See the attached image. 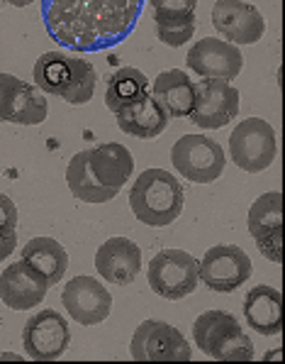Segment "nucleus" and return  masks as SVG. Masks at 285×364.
Wrapping results in <instances>:
<instances>
[{
	"instance_id": "f257e3e1",
	"label": "nucleus",
	"mask_w": 285,
	"mask_h": 364,
	"mask_svg": "<svg viewBox=\"0 0 285 364\" xmlns=\"http://www.w3.org/2000/svg\"><path fill=\"white\" fill-rule=\"evenodd\" d=\"M144 0H42L49 37L76 52L122 42L137 25Z\"/></svg>"
},
{
	"instance_id": "f03ea898",
	"label": "nucleus",
	"mask_w": 285,
	"mask_h": 364,
	"mask_svg": "<svg viewBox=\"0 0 285 364\" xmlns=\"http://www.w3.org/2000/svg\"><path fill=\"white\" fill-rule=\"evenodd\" d=\"M186 191L173 173L164 169H147L137 176L130 191V208L139 223L166 228L183 213Z\"/></svg>"
},
{
	"instance_id": "7ed1b4c3",
	"label": "nucleus",
	"mask_w": 285,
	"mask_h": 364,
	"mask_svg": "<svg viewBox=\"0 0 285 364\" xmlns=\"http://www.w3.org/2000/svg\"><path fill=\"white\" fill-rule=\"evenodd\" d=\"M98 74L86 59L61 52H47L35 64V86L42 93L59 96L71 105H83L93 98Z\"/></svg>"
},
{
	"instance_id": "20e7f679",
	"label": "nucleus",
	"mask_w": 285,
	"mask_h": 364,
	"mask_svg": "<svg viewBox=\"0 0 285 364\" xmlns=\"http://www.w3.org/2000/svg\"><path fill=\"white\" fill-rule=\"evenodd\" d=\"M195 347L217 362H251L254 345L239 321L227 311H205L193 323Z\"/></svg>"
},
{
	"instance_id": "39448f33",
	"label": "nucleus",
	"mask_w": 285,
	"mask_h": 364,
	"mask_svg": "<svg viewBox=\"0 0 285 364\" xmlns=\"http://www.w3.org/2000/svg\"><path fill=\"white\" fill-rule=\"evenodd\" d=\"M171 161L183 178L193 183H212L222 176L227 164L225 149L205 134H183L171 149Z\"/></svg>"
},
{
	"instance_id": "423d86ee",
	"label": "nucleus",
	"mask_w": 285,
	"mask_h": 364,
	"mask_svg": "<svg viewBox=\"0 0 285 364\" xmlns=\"http://www.w3.org/2000/svg\"><path fill=\"white\" fill-rule=\"evenodd\" d=\"M200 264L193 255L183 250H161L149 262L147 279L156 296L169 301L186 299L200 282Z\"/></svg>"
},
{
	"instance_id": "0eeeda50",
	"label": "nucleus",
	"mask_w": 285,
	"mask_h": 364,
	"mask_svg": "<svg viewBox=\"0 0 285 364\" xmlns=\"http://www.w3.org/2000/svg\"><path fill=\"white\" fill-rule=\"evenodd\" d=\"M229 154L239 169L249 173H259L273 164L278 154V142L273 125L261 117L242 120L234 132L229 134Z\"/></svg>"
},
{
	"instance_id": "6e6552de",
	"label": "nucleus",
	"mask_w": 285,
	"mask_h": 364,
	"mask_svg": "<svg viewBox=\"0 0 285 364\" xmlns=\"http://www.w3.org/2000/svg\"><path fill=\"white\" fill-rule=\"evenodd\" d=\"M130 355L134 362H190L193 350L181 330L164 321H144L134 330Z\"/></svg>"
},
{
	"instance_id": "1a4fd4ad",
	"label": "nucleus",
	"mask_w": 285,
	"mask_h": 364,
	"mask_svg": "<svg viewBox=\"0 0 285 364\" xmlns=\"http://www.w3.org/2000/svg\"><path fill=\"white\" fill-rule=\"evenodd\" d=\"M200 264V282L205 284L210 291L217 294H232L239 287L249 282L251 272V259L247 252L237 245H217L205 252V257L198 262Z\"/></svg>"
},
{
	"instance_id": "9d476101",
	"label": "nucleus",
	"mask_w": 285,
	"mask_h": 364,
	"mask_svg": "<svg viewBox=\"0 0 285 364\" xmlns=\"http://www.w3.org/2000/svg\"><path fill=\"white\" fill-rule=\"evenodd\" d=\"M239 115V91L229 81L205 78L195 83V105L190 122L203 130H220Z\"/></svg>"
},
{
	"instance_id": "9b49d317",
	"label": "nucleus",
	"mask_w": 285,
	"mask_h": 364,
	"mask_svg": "<svg viewBox=\"0 0 285 364\" xmlns=\"http://www.w3.org/2000/svg\"><path fill=\"white\" fill-rule=\"evenodd\" d=\"M22 340H25V352L30 360L54 362L69 347L71 330L64 316H59L52 308H44L25 323Z\"/></svg>"
},
{
	"instance_id": "f8f14e48",
	"label": "nucleus",
	"mask_w": 285,
	"mask_h": 364,
	"mask_svg": "<svg viewBox=\"0 0 285 364\" xmlns=\"http://www.w3.org/2000/svg\"><path fill=\"white\" fill-rule=\"evenodd\" d=\"M249 232L256 240L261 255L273 264L283 262V196L281 191H268L251 203Z\"/></svg>"
},
{
	"instance_id": "ddd939ff",
	"label": "nucleus",
	"mask_w": 285,
	"mask_h": 364,
	"mask_svg": "<svg viewBox=\"0 0 285 364\" xmlns=\"http://www.w3.org/2000/svg\"><path fill=\"white\" fill-rule=\"evenodd\" d=\"M64 308L78 326H100L105 318L110 316V308H113V296L110 291L93 277H74L64 287L61 294Z\"/></svg>"
},
{
	"instance_id": "4468645a",
	"label": "nucleus",
	"mask_w": 285,
	"mask_h": 364,
	"mask_svg": "<svg viewBox=\"0 0 285 364\" xmlns=\"http://www.w3.org/2000/svg\"><path fill=\"white\" fill-rule=\"evenodd\" d=\"M212 25L232 44H254L266 32V20L259 8L242 0H217L212 8Z\"/></svg>"
},
{
	"instance_id": "2eb2a0df",
	"label": "nucleus",
	"mask_w": 285,
	"mask_h": 364,
	"mask_svg": "<svg viewBox=\"0 0 285 364\" xmlns=\"http://www.w3.org/2000/svg\"><path fill=\"white\" fill-rule=\"evenodd\" d=\"M188 69H193L203 78H220V81H232L239 76L244 66V57L237 44L222 42L215 37H205L190 47L186 57Z\"/></svg>"
},
{
	"instance_id": "dca6fc26",
	"label": "nucleus",
	"mask_w": 285,
	"mask_h": 364,
	"mask_svg": "<svg viewBox=\"0 0 285 364\" xmlns=\"http://www.w3.org/2000/svg\"><path fill=\"white\" fill-rule=\"evenodd\" d=\"M95 269L105 282L127 287L137 279L139 269H142V250L127 237H110L98 247Z\"/></svg>"
},
{
	"instance_id": "f3484780",
	"label": "nucleus",
	"mask_w": 285,
	"mask_h": 364,
	"mask_svg": "<svg viewBox=\"0 0 285 364\" xmlns=\"http://www.w3.org/2000/svg\"><path fill=\"white\" fill-rule=\"evenodd\" d=\"M49 284L37 277L25 262H15L0 274V299L13 311H32L44 301Z\"/></svg>"
},
{
	"instance_id": "a211bd4d",
	"label": "nucleus",
	"mask_w": 285,
	"mask_h": 364,
	"mask_svg": "<svg viewBox=\"0 0 285 364\" xmlns=\"http://www.w3.org/2000/svg\"><path fill=\"white\" fill-rule=\"evenodd\" d=\"M244 318L256 335H281L283 330V296L273 287H254L244 299Z\"/></svg>"
},
{
	"instance_id": "6ab92c4d",
	"label": "nucleus",
	"mask_w": 285,
	"mask_h": 364,
	"mask_svg": "<svg viewBox=\"0 0 285 364\" xmlns=\"http://www.w3.org/2000/svg\"><path fill=\"white\" fill-rule=\"evenodd\" d=\"M88 164H91V171L103 186L117 188V191L130 181L134 171V159L130 149L117 142H105L88 149Z\"/></svg>"
},
{
	"instance_id": "aec40b11",
	"label": "nucleus",
	"mask_w": 285,
	"mask_h": 364,
	"mask_svg": "<svg viewBox=\"0 0 285 364\" xmlns=\"http://www.w3.org/2000/svg\"><path fill=\"white\" fill-rule=\"evenodd\" d=\"M115 117L120 130L137 139H154L169 127V113L154 96H144L130 108L115 113Z\"/></svg>"
},
{
	"instance_id": "412c9836",
	"label": "nucleus",
	"mask_w": 285,
	"mask_h": 364,
	"mask_svg": "<svg viewBox=\"0 0 285 364\" xmlns=\"http://www.w3.org/2000/svg\"><path fill=\"white\" fill-rule=\"evenodd\" d=\"M152 96L159 100L169 117H188L195 105V83L181 69L161 71L154 81Z\"/></svg>"
},
{
	"instance_id": "4be33fe9",
	"label": "nucleus",
	"mask_w": 285,
	"mask_h": 364,
	"mask_svg": "<svg viewBox=\"0 0 285 364\" xmlns=\"http://www.w3.org/2000/svg\"><path fill=\"white\" fill-rule=\"evenodd\" d=\"M22 262L49 287L59 284L69 269V255L54 237H32L22 250Z\"/></svg>"
},
{
	"instance_id": "5701e85b",
	"label": "nucleus",
	"mask_w": 285,
	"mask_h": 364,
	"mask_svg": "<svg viewBox=\"0 0 285 364\" xmlns=\"http://www.w3.org/2000/svg\"><path fill=\"white\" fill-rule=\"evenodd\" d=\"M66 183L74 198L83 200V203H108L117 196V188H108L95 178L88 164V149L71 156L69 169H66Z\"/></svg>"
},
{
	"instance_id": "b1692460",
	"label": "nucleus",
	"mask_w": 285,
	"mask_h": 364,
	"mask_svg": "<svg viewBox=\"0 0 285 364\" xmlns=\"http://www.w3.org/2000/svg\"><path fill=\"white\" fill-rule=\"evenodd\" d=\"M149 96V78L134 66H122L115 74L108 76V88H105V103L113 113L130 108L137 100Z\"/></svg>"
},
{
	"instance_id": "393cba45",
	"label": "nucleus",
	"mask_w": 285,
	"mask_h": 364,
	"mask_svg": "<svg viewBox=\"0 0 285 364\" xmlns=\"http://www.w3.org/2000/svg\"><path fill=\"white\" fill-rule=\"evenodd\" d=\"M49 103L44 98V93L39 91L35 83L22 81L18 96L13 103V113H10V122H18V125H42L47 120Z\"/></svg>"
},
{
	"instance_id": "a878e982",
	"label": "nucleus",
	"mask_w": 285,
	"mask_h": 364,
	"mask_svg": "<svg viewBox=\"0 0 285 364\" xmlns=\"http://www.w3.org/2000/svg\"><path fill=\"white\" fill-rule=\"evenodd\" d=\"M156 22H195L198 0H149Z\"/></svg>"
},
{
	"instance_id": "bb28decb",
	"label": "nucleus",
	"mask_w": 285,
	"mask_h": 364,
	"mask_svg": "<svg viewBox=\"0 0 285 364\" xmlns=\"http://www.w3.org/2000/svg\"><path fill=\"white\" fill-rule=\"evenodd\" d=\"M195 35V22H156V37L166 47H181Z\"/></svg>"
},
{
	"instance_id": "cd10ccee",
	"label": "nucleus",
	"mask_w": 285,
	"mask_h": 364,
	"mask_svg": "<svg viewBox=\"0 0 285 364\" xmlns=\"http://www.w3.org/2000/svg\"><path fill=\"white\" fill-rule=\"evenodd\" d=\"M22 81L13 74H0V122H10V113H13V103L18 96Z\"/></svg>"
},
{
	"instance_id": "c85d7f7f",
	"label": "nucleus",
	"mask_w": 285,
	"mask_h": 364,
	"mask_svg": "<svg viewBox=\"0 0 285 364\" xmlns=\"http://www.w3.org/2000/svg\"><path fill=\"white\" fill-rule=\"evenodd\" d=\"M18 230V208L5 193H0V235Z\"/></svg>"
},
{
	"instance_id": "c756f323",
	"label": "nucleus",
	"mask_w": 285,
	"mask_h": 364,
	"mask_svg": "<svg viewBox=\"0 0 285 364\" xmlns=\"http://www.w3.org/2000/svg\"><path fill=\"white\" fill-rule=\"evenodd\" d=\"M18 247V235L10 232V235H0V262L5 259V257H10Z\"/></svg>"
},
{
	"instance_id": "7c9ffc66",
	"label": "nucleus",
	"mask_w": 285,
	"mask_h": 364,
	"mask_svg": "<svg viewBox=\"0 0 285 364\" xmlns=\"http://www.w3.org/2000/svg\"><path fill=\"white\" fill-rule=\"evenodd\" d=\"M5 3L15 5V8H27V5H32L35 0H5Z\"/></svg>"
}]
</instances>
